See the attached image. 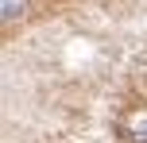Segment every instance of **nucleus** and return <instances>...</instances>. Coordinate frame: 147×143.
<instances>
[{
  "mask_svg": "<svg viewBox=\"0 0 147 143\" xmlns=\"http://www.w3.org/2000/svg\"><path fill=\"white\" fill-rule=\"evenodd\" d=\"M116 136L120 143H147V108H132L116 124Z\"/></svg>",
  "mask_w": 147,
  "mask_h": 143,
  "instance_id": "nucleus-1",
  "label": "nucleus"
},
{
  "mask_svg": "<svg viewBox=\"0 0 147 143\" xmlns=\"http://www.w3.org/2000/svg\"><path fill=\"white\" fill-rule=\"evenodd\" d=\"M23 12H27V0H0V19L4 23H16Z\"/></svg>",
  "mask_w": 147,
  "mask_h": 143,
  "instance_id": "nucleus-2",
  "label": "nucleus"
}]
</instances>
